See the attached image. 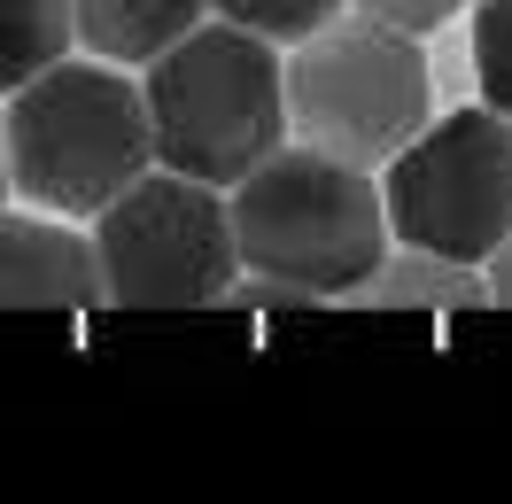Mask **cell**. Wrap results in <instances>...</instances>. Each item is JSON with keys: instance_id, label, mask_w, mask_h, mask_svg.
<instances>
[{"instance_id": "obj_1", "label": "cell", "mask_w": 512, "mask_h": 504, "mask_svg": "<svg viewBox=\"0 0 512 504\" xmlns=\"http://www.w3.org/2000/svg\"><path fill=\"white\" fill-rule=\"evenodd\" d=\"M241 272L264 287H288L303 303L350 295L388 256V202L365 163H342L311 140H280L272 156L225 187Z\"/></svg>"}, {"instance_id": "obj_2", "label": "cell", "mask_w": 512, "mask_h": 504, "mask_svg": "<svg viewBox=\"0 0 512 504\" xmlns=\"http://www.w3.org/2000/svg\"><path fill=\"white\" fill-rule=\"evenodd\" d=\"M148 140L163 171H187L202 187H233L241 171L288 140V86L272 39L241 24H194L148 63Z\"/></svg>"}, {"instance_id": "obj_3", "label": "cell", "mask_w": 512, "mask_h": 504, "mask_svg": "<svg viewBox=\"0 0 512 504\" xmlns=\"http://www.w3.org/2000/svg\"><path fill=\"white\" fill-rule=\"evenodd\" d=\"M156 163L148 140V101L117 63H47L8 94V187L63 210V218H94L109 194H125L140 171Z\"/></svg>"}, {"instance_id": "obj_4", "label": "cell", "mask_w": 512, "mask_h": 504, "mask_svg": "<svg viewBox=\"0 0 512 504\" xmlns=\"http://www.w3.org/2000/svg\"><path fill=\"white\" fill-rule=\"evenodd\" d=\"M86 241L101 264V303L125 311H210L241 280L225 187H202L163 163H148L125 194L101 202Z\"/></svg>"}, {"instance_id": "obj_5", "label": "cell", "mask_w": 512, "mask_h": 504, "mask_svg": "<svg viewBox=\"0 0 512 504\" xmlns=\"http://www.w3.org/2000/svg\"><path fill=\"white\" fill-rule=\"evenodd\" d=\"M280 86H288L295 140H311L342 163H365V171H381L435 109L419 39L396 24H373V16H357V24L334 16L311 39H295Z\"/></svg>"}, {"instance_id": "obj_6", "label": "cell", "mask_w": 512, "mask_h": 504, "mask_svg": "<svg viewBox=\"0 0 512 504\" xmlns=\"http://www.w3.org/2000/svg\"><path fill=\"white\" fill-rule=\"evenodd\" d=\"M381 202L404 249L489 264L512 233V117L481 101V109H450L443 125H419L388 156Z\"/></svg>"}, {"instance_id": "obj_7", "label": "cell", "mask_w": 512, "mask_h": 504, "mask_svg": "<svg viewBox=\"0 0 512 504\" xmlns=\"http://www.w3.org/2000/svg\"><path fill=\"white\" fill-rule=\"evenodd\" d=\"M101 303L94 241L55 218H0V311H86Z\"/></svg>"}, {"instance_id": "obj_8", "label": "cell", "mask_w": 512, "mask_h": 504, "mask_svg": "<svg viewBox=\"0 0 512 504\" xmlns=\"http://www.w3.org/2000/svg\"><path fill=\"white\" fill-rule=\"evenodd\" d=\"M202 16L210 0H70V39L101 63H156Z\"/></svg>"}, {"instance_id": "obj_9", "label": "cell", "mask_w": 512, "mask_h": 504, "mask_svg": "<svg viewBox=\"0 0 512 504\" xmlns=\"http://www.w3.org/2000/svg\"><path fill=\"white\" fill-rule=\"evenodd\" d=\"M342 303H357V311H474V303H489V280H474V264H458V256L404 249L381 256Z\"/></svg>"}, {"instance_id": "obj_10", "label": "cell", "mask_w": 512, "mask_h": 504, "mask_svg": "<svg viewBox=\"0 0 512 504\" xmlns=\"http://www.w3.org/2000/svg\"><path fill=\"white\" fill-rule=\"evenodd\" d=\"M70 55V0H0V94Z\"/></svg>"}, {"instance_id": "obj_11", "label": "cell", "mask_w": 512, "mask_h": 504, "mask_svg": "<svg viewBox=\"0 0 512 504\" xmlns=\"http://www.w3.org/2000/svg\"><path fill=\"white\" fill-rule=\"evenodd\" d=\"M225 24H241V32H256V39H311L319 24H334L350 0H210Z\"/></svg>"}, {"instance_id": "obj_12", "label": "cell", "mask_w": 512, "mask_h": 504, "mask_svg": "<svg viewBox=\"0 0 512 504\" xmlns=\"http://www.w3.org/2000/svg\"><path fill=\"white\" fill-rule=\"evenodd\" d=\"M474 86L512 117V0H474Z\"/></svg>"}, {"instance_id": "obj_13", "label": "cell", "mask_w": 512, "mask_h": 504, "mask_svg": "<svg viewBox=\"0 0 512 504\" xmlns=\"http://www.w3.org/2000/svg\"><path fill=\"white\" fill-rule=\"evenodd\" d=\"M466 0H357V16H373V24H396V32H443L450 16H458Z\"/></svg>"}, {"instance_id": "obj_14", "label": "cell", "mask_w": 512, "mask_h": 504, "mask_svg": "<svg viewBox=\"0 0 512 504\" xmlns=\"http://www.w3.org/2000/svg\"><path fill=\"white\" fill-rule=\"evenodd\" d=\"M489 303H512V233H505V249L489 256Z\"/></svg>"}, {"instance_id": "obj_15", "label": "cell", "mask_w": 512, "mask_h": 504, "mask_svg": "<svg viewBox=\"0 0 512 504\" xmlns=\"http://www.w3.org/2000/svg\"><path fill=\"white\" fill-rule=\"evenodd\" d=\"M0 202H8V109H0Z\"/></svg>"}]
</instances>
